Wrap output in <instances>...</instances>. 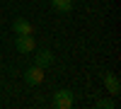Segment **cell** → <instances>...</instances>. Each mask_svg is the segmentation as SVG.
<instances>
[{"label": "cell", "instance_id": "obj_1", "mask_svg": "<svg viewBox=\"0 0 121 109\" xmlns=\"http://www.w3.org/2000/svg\"><path fill=\"white\" fill-rule=\"evenodd\" d=\"M73 102H75V97H73L70 90H65V87H63V90H56L53 92V100H51V104L56 109H70Z\"/></svg>", "mask_w": 121, "mask_h": 109}, {"label": "cell", "instance_id": "obj_2", "mask_svg": "<svg viewBox=\"0 0 121 109\" xmlns=\"http://www.w3.org/2000/svg\"><path fill=\"white\" fill-rule=\"evenodd\" d=\"M15 48H17L19 53H34V51H36L34 34H17V39H15Z\"/></svg>", "mask_w": 121, "mask_h": 109}, {"label": "cell", "instance_id": "obj_3", "mask_svg": "<svg viewBox=\"0 0 121 109\" xmlns=\"http://www.w3.org/2000/svg\"><path fill=\"white\" fill-rule=\"evenodd\" d=\"M24 83L27 85H41L44 83V68H39V65H29L27 70H24Z\"/></svg>", "mask_w": 121, "mask_h": 109}, {"label": "cell", "instance_id": "obj_4", "mask_svg": "<svg viewBox=\"0 0 121 109\" xmlns=\"http://www.w3.org/2000/svg\"><path fill=\"white\" fill-rule=\"evenodd\" d=\"M102 83H104V87H107V92L109 95H121V80L114 75V73H104L102 75Z\"/></svg>", "mask_w": 121, "mask_h": 109}, {"label": "cell", "instance_id": "obj_5", "mask_svg": "<svg viewBox=\"0 0 121 109\" xmlns=\"http://www.w3.org/2000/svg\"><path fill=\"white\" fill-rule=\"evenodd\" d=\"M51 63H53V53L48 51V48H41V51L34 53V65H39V68H44V70H46Z\"/></svg>", "mask_w": 121, "mask_h": 109}, {"label": "cell", "instance_id": "obj_6", "mask_svg": "<svg viewBox=\"0 0 121 109\" xmlns=\"http://www.w3.org/2000/svg\"><path fill=\"white\" fill-rule=\"evenodd\" d=\"M34 29H32V22L24 17H15V22H12V34H32Z\"/></svg>", "mask_w": 121, "mask_h": 109}, {"label": "cell", "instance_id": "obj_7", "mask_svg": "<svg viewBox=\"0 0 121 109\" xmlns=\"http://www.w3.org/2000/svg\"><path fill=\"white\" fill-rule=\"evenodd\" d=\"M51 7L60 15H70V10H73V0H51Z\"/></svg>", "mask_w": 121, "mask_h": 109}, {"label": "cell", "instance_id": "obj_8", "mask_svg": "<svg viewBox=\"0 0 121 109\" xmlns=\"http://www.w3.org/2000/svg\"><path fill=\"white\" fill-rule=\"evenodd\" d=\"M97 109H116V102L114 100H107V97H104V100H97V104H95Z\"/></svg>", "mask_w": 121, "mask_h": 109}, {"label": "cell", "instance_id": "obj_9", "mask_svg": "<svg viewBox=\"0 0 121 109\" xmlns=\"http://www.w3.org/2000/svg\"><path fill=\"white\" fill-rule=\"evenodd\" d=\"M73 3H75V0H73Z\"/></svg>", "mask_w": 121, "mask_h": 109}]
</instances>
